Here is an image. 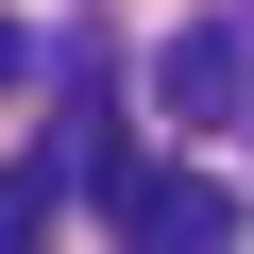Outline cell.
Masks as SVG:
<instances>
[{
    "instance_id": "cell-1",
    "label": "cell",
    "mask_w": 254,
    "mask_h": 254,
    "mask_svg": "<svg viewBox=\"0 0 254 254\" xmlns=\"http://www.w3.org/2000/svg\"><path fill=\"white\" fill-rule=\"evenodd\" d=\"M119 237H136V254H237V187L220 170H136Z\"/></svg>"
},
{
    "instance_id": "cell-2",
    "label": "cell",
    "mask_w": 254,
    "mask_h": 254,
    "mask_svg": "<svg viewBox=\"0 0 254 254\" xmlns=\"http://www.w3.org/2000/svg\"><path fill=\"white\" fill-rule=\"evenodd\" d=\"M237 85H254V34H237V17H187V34L153 51V102L187 119V136H203V119H237Z\"/></svg>"
},
{
    "instance_id": "cell-3",
    "label": "cell",
    "mask_w": 254,
    "mask_h": 254,
    "mask_svg": "<svg viewBox=\"0 0 254 254\" xmlns=\"http://www.w3.org/2000/svg\"><path fill=\"white\" fill-rule=\"evenodd\" d=\"M51 203H68V153H17L0 170V254H51Z\"/></svg>"
},
{
    "instance_id": "cell-4",
    "label": "cell",
    "mask_w": 254,
    "mask_h": 254,
    "mask_svg": "<svg viewBox=\"0 0 254 254\" xmlns=\"http://www.w3.org/2000/svg\"><path fill=\"white\" fill-rule=\"evenodd\" d=\"M17 68H34V34H17V17H0V85H17Z\"/></svg>"
}]
</instances>
